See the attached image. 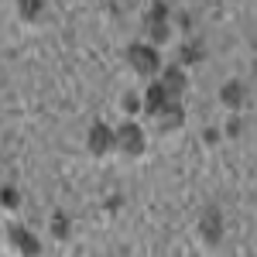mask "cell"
Here are the masks:
<instances>
[{
    "instance_id": "6da1fadb",
    "label": "cell",
    "mask_w": 257,
    "mask_h": 257,
    "mask_svg": "<svg viewBox=\"0 0 257 257\" xmlns=\"http://www.w3.org/2000/svg\"><path fill=\"white\" fill-rule=\"evenodd\" d=\"M127 65H131V72L141 76V79H155L158 69H161L158 45H151V41H134V45L127 48Z\"/></svg>"
},
{
    "instance_id": "7a4b0ae2",
    "label": "cell",
    "mask_w": 257,
    "mask_h": 257,
    "mask_svg": "<svg viewBox=\"0 0 257 257\" xmlns=\"http://www.w3.org/2000/svg\"><path fill=\"white\" fill-rule=\"evenodd\" d=\"M144 148H148V138H144L141 123L123 120L120 127H113V151L127 155V158H141V155H144Z\"/></svg>"
},
{
    "instance_id": "3957f363",
    "label": "cell",
    "mask_w": 257,
    "mask_h": 257,
    "mask_svg": "<svg viewBox=\"0 0 257 257\" xmlns=\"http://www.w3.org/2000/svg\"><path fill=\"white\" fill-rule=\"evenodd\" d=\"M86 148H89V155H96V158L110 155V151H113V127L103 123V120H96V123L89 127V134H86Z\"/></svg>"
},
{
    "instance_id": "277c9868",
    "label": "cell",
    "mask_w": 257,
    "mask_h": 257,
    "mask_svg": "<svg viewBox=\"0 0 257 257\" xmlns=\"http://www.w3.org/2000/svg\"><path fill=\"white\" fill-rule=\"evenodd\" d=\"M158 82L165 86V93H168L172 99H182L185 86H189V76H185L182 65H161L158 69Z\"/></svg>"
},
{
    "instance_id": "5b68a950",
    "label": "cell",
    "mask_w": 257,
    "mask_h": 257,
    "mask_svg": "<svg viewBox=\"0 0 257 257\" xmlns=\"http://www.w3.org/2000/svg\"><path fill=\"white\" fill-rule=\"evenodd\" d=\"M155 123H158L165 134L178 131V127L185 123V106H182V99H168V103L161 106L158 113H155Z\"/></svg>"
},
{
    "instance_id": "8992f818",
    "label": "cell",
    "mask_w": 257,
    "mask_h": 257,
    "mask_svg": "<svg viewBox=\"0 0 257 257\" xmlns=\"http://www.w3.org/2000/svg\"><path fill=\"white\" fill-rule=\"evenodd\" d=\"M199 237L206 240V243H219L223 240V213H219L216 206H209L202 219H199Z\"/></svg>"
},
{
    "instance_id": "52a82bcc",
    "label": "cell",
    "mask_w": 257,
    "mask_h": 257,
    "mask_svg": "<svg viewBox=\"0 0 257 257\" xmlns=\"http://www.w3.org/2000/svg\"><path fill=\"white\" fill-rule=\"evenodd\" d=\"M7 240H11V250H18V254H38L41 250V240L28 226H11L7 230Z\"/></svg>"
},
{
    "instance_id": "ba28073f",
    "label": "cell",
    "mask_w": 257,
    "mask_h": 257,
    "mask_svg": "<svg viewBox=\"0 0 257 257\" xmlns=\"http://www.w3.org/2000/svg\"><path fill=\"white\" fill-rule=\"evenodd\" d=\"M219 103H223L226 110H240V106L247 103V86H243L240 79L223 82V89H219Z\"/></svg>"
},
{
    "instance_id": "9c48e42d",
    "label": "cell",
    "mask_w": 257,
    "mask_h": 257,
    "mask_svg": "<svg viewBox=\"0 0 257 257\" xmlns=\"http://www.w3.org/2000/svg\"><path fill=\"white\" fill-rule=\"evenodd\" d=\"M144 31L151 45H165L172 38V18H144Z\"/></svg>"
},
{
    "instance_id": "30bf717a",
    "label": "cell",
    "mask_w": 257,
    "mask_h": 257,
    "mask_svg": "<svg viewBox=\"0 0 257 257\" xmlns=\"http://www.w3.org/2000/svg\"><path fill=\"white\" fill-rule=\"evenodd\" d=\"M168 93H165V86H161L158 79L151 82V86H148V89H144V103H141V106H144V113H151V117H155V113H158L161 106H165V103H168Z\"/></svg>"
},
{
    "instance_id": "8fae6325",
    "label": "cell",
    "mask_w": 257,
    "mask_h": 257,
    "mask_svg": "<svg viewBox=\"0 0 257 257\" xmlns=\"http://www.w3.org/2000/svg\"><path fill=\"white\" fill-rule=\"evenodd\" d=\"M14 4H18V18L28 21V24L45 14V0H14Z\"/></svg>"
},
{
    "instance_id": "7c38bea8",
    "label": "cell",
    "mask_w": 257,
    "mask_h": 257,
    "mask_svg": "<svg viewBox=\"0 0 257 257\" xmlns=\"http://www.w3.org/2000/svg\"><path fill=\"white\" fill-rule=\"evenodd\" d=\"M202 59H206V52L199 48L196 41H189V45L178 48V65H182V69H189V65H196V62H202Z\"/></svg>"
},
{
    "instance_id": "4fadbf2b",
    "label": "cell",
    "mask_w": 257,
    "mask_h": 257,
    "mask_svg": "<svg viewBox=\"0 0 257 257\" xmlns=\"http://www.w3.org/2000/svg\"><path fill=\"white\" fill-rule=\"evenodd\" d=\"M69 233H72V223H69V216L65 213H52V237L55 240H69Z\"/></svg>"
},
{
    "instance_id": "5bb4252c",
    "label": "cell",
    "mask_w": 257,
    "mask_h": 257,
    "mask_svg": "<svg viewBox=\"0 0 257 257\" xmlns=\"http://www.w3.org/2000/svg\"><path fill=\"white\" fill-rule=\"evenodd\" d=\"M0 202H4L7 209H18V206H21V196H18V189H11V185H4V189H0Z\"/></svg>"
},
{
    "instance_id": "9a60e30c",
    "label": "cell",
    "mask_w": 257,
    "mask_h": 257,
    "mask_svg": "<svg viewBox=\"0 0 257 257\" xmlns=\"http://www.w3.org/2000/svg\"><path fill=\"white\" fill-rule=\"evenodd\" d=\"M240 134H243V123H240V117H233L226 123V138H240Z\"/></svg>"
},
{
    "instance_id": "2e32d148",
    "label": "cell",
    "mask_w": 257,
    "mask_h": 257,
    "mask_svg": "<svg viewBox=\"0 0 257 257\" xmlns=\"http://www.w3.org/2000/svg\"><path fill=\"white\" fill-rule=\"evenodd\" d=\"M141 103H138V96H123V110H138Z\"/></svg>"
}]
</instances>
